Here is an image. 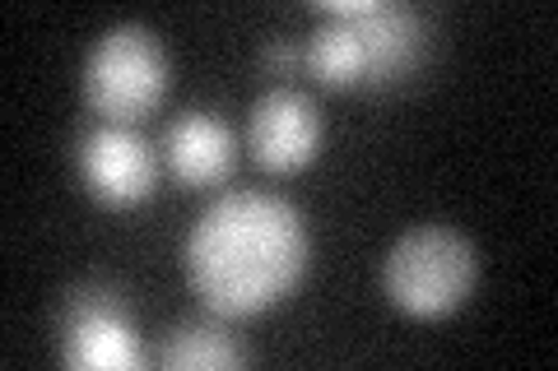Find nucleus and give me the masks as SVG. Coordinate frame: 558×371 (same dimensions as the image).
Returning <instances> with one entry per match:
<instances>
[{
    "label": "nucleus",
    "mask_w": 558,
    "mask_h": 371,
    "mask_svg": "<svg viewBox=\"0 0 558 371\" xmlns=\"http://www.w3.org/2000/svg\"><path fill=\"white\" fill-rule=\"evenodd\" d=\"M80 176L89 196L108 209H135L154 196L159 163L149 139L126 121H102L98 131L80 139Z\"/></svg>",
    "instance_id": "obj_6"
},
{
    "label": "nucleus",
    "mask_w": 558,
    "mask_h": 371,
    "mask_svg": "<svg viewBox=\"0 0 558 371\" xmlns=\"http://www.w3.org/2000/svg\"><path fill=\"white\" fill-rule=\"evenodd\" d=\"M260 61H266V70H293L303 61V51L289 38H275V42H266V51H260Z\"/></svg>",
    "instance_id": "obj_10"
},
{
    "label": "nucleus",
    "mask_w": 558,
    "mask_h": 371,
    "mask_svg": "<svg viewBox=\"0 0 558 371\" xmlns=\"http://www.w3.org/2000/svg\"><path fill=\"white\" fill-rule=\"evenodd\" d=\"M57 339H61V362L80 371H126L145 362L126 297L102 284H84L65 293L57 316Z\"/></svg>",
    "instance_id": "obj_5"
},
{
    "label": "nucleus",
    "mask_w": 558,
    "mask_h": 371,
    "mask_svg": "<svg viewBox=\"0 0 558 371\" xmlns=\"http://www.w3.org/2000/svg\"><path fill=\"white\" fill-rule=\"evenodd\" d=\"M233 153H238V139L229 131V121L205 108H191L168 126V168L186 186L223 182L233 172Z\"/></svg>",
    "instance_id": "obj_8"
},
{
    "label": "nucleus",
    "mask_w": 558,
    "mask_h": 371,
    "mask_svg": "<svg viewBox=\"0 0 558 371\" xmlns=\"http://www.w3.org/2000/svg\"><path fill=\"white\" fill-rule=\"evenodd\" d=\"M317 14L303 61L330 88H387L428 47V20L400 0H322Z\"/></svg>",
    "instance_id": "obj_2"
},
{
    "label": "nucleus",
    "mask_w": 558,
    "mask_h": 371,
    "mask_svg": "<svg viewBox=\"0 0 558 371\" xmlns=\"http://www.w3.org/2000/svg\"><path fill=\"white\" fill-rule=\"evenodd\" d=\"M252 158L270 172H299L322 149V112L303 88H270L256 98L247 121Z\"/></svg>",
    "instance_id": "obj_7"
},
{
    "label": "nucleus",
    "mask_w": 558,
    "mask_h": 371,
    "mask_svg": "<svg viewBox=\"0 0 558 371\" xmlns=\"http://www.w3.org/2000/svg\"><path fill=\"white\" fill-rule=\"evenodd\" d=\"M159 358H163V367L223 371V367H242L252 353H247V344H242L229 325H219V321H182V325L168 330Z\"/></svg>",
    "instance_id": "obj_9"
},
{
    "label": "nucleus",
    "mask_w": 558,
    "mask_h": 371,
    "mask_svg": "<svg viewBox=\"0 0 558 371\" xmlns=\"http://www.w3.org/2000/svg\"><path fill=\"white\" fill-rule=\"evenodd\" d=\"M307 251V223L284 196L223 190L191 223L186 274L205 311L256 316L299 288Z\"/></svg>",
    "instance_id": "obj_1"
},
{
    "label": "nucleus",
    "mask_w": 558,
    "mask_h": 371,
    "mask_svg": "<svg viewBox=\"0 0 558 371\" xmlns=\"http://www.w3.org/2000/svg\"><path fill=\"white\" fill-rule=\"evenodd\" d=\"M475 246L447 223H418L391 242L381 260V288L410 316H447L475 293Z\"/></svg>",
    "instance_id": "obj_3"
},
{
    "label": "nucleus",
    "mask_w": 558,
    "mask_h": 371,
    "mask_svg": "<svg viewBox=\"0 0 558 371\" xmlns=\"http://www.w3.org/2000/svg\"><path fill=\"white\" fill-rule=\"evenodd\" d=\"M168 94V51L159 33L121 20L84 57V102L108 121H131L159 108Z\"/></svg>",
    "instance_id": "obj_4"
}]
</instances>
